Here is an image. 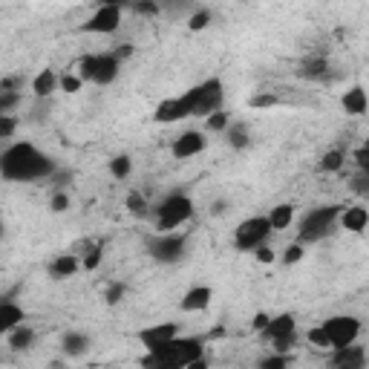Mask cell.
<instances>
[{
    "mask_svg": "<svg viewBox=\"0 0 369 369\" xmlns=\"http://www.w3.org/2000/svg\"><path fill=\"white\" fill-rule=\"evenodd\" d=\"M101 257H104L101 243H84V254H78L81 271H96L101 265Z\"/></svg>",
    "mask_w": 369,
    "mask_h": 369,
    "instance_id": "24",
    "label": "cell"
},
{
    "mask_svg": "<svg viewBox=\"0 0 369 369\" xmlns=\"http://www.w3.org/2000/svg\"><path fill=\"white\" fill-rule=\"evenodd\" d=\"M268 317H271V314L257 312V314H254V320H251V329H254V332H263V329H265V323H268Z\"/></svg>",
    "mask_w": 369,
    "mask_h": 369,
    "instance_id": "43",
    "label": "cell"
},
{
    "mask_svg": "<svg viewBox=\"0 0 369 369\" xmlns=\"http://www.w3.org/2000/svg\"><path fill=\"white\" fill-rule=\"evenodd\" d=\"M119 70H121V61L113 55V53H99V55H84L78 61V75L84 84H96V87H107L119 78Z\"/></svg>",
    "mask_w": 369,
    "mask_h": 369,
    "instance_id": "3",
    "label": "cell"
},
{
    "mask_svg": "<svg viewBox=\"0 0 369 369\" xmlns=\"http://www.w3.org/2000/svg\"><path fill=\"white\" fill-rule=\"evenodd\" d=\"M179 335V326L176 323H153V326H148V329H142L138 332V343H142L145 349H156V346H162L165 341H170V338H176Z\"/></svg>",
    "mask_w": 369,
    "mask_h": 369,
    "instance_id": "14",
    "label": "cell"
},
{
    "mask_svg": "<svg viewBox=\"0 0 369 369\" xmlns=\"http://www.w3.org/2000/svg\"><path fill=\"white\" fill-rule=\"evenodd\" d=\"M222 101H225V84L222 78H208L202 84H197V99H194V113L191 116H211L216 110H222Z\"/></svg>",
    "mask_w": 369,
    "mask_h": 369,
    "instance_id": "11",
    "label": "cell"
},
{
    "mask_svg": "<svg viewBox=\"0 0 369 369\" xmlns=\"http://www.w3.org/2000/svg\"><path fill=\"white\" fill-rule=\"evenodd\" d=\"M18 130V119L12 113H0V142H6V138H12Z\"/></svg>",
    "mask_w": 369,
    "mask_h": 369,
    "instance_id": "33",
    "label": "cell"
},
{
    "mask_svg": "<svg viewBox=\"0 0 369 369\" xmlns=\"http://www.w3.org/2000/svg\"><path fill=\"white\" fill-rule=\"evenodd\" d=\"M148 251L153 254V260L170 265L184 257L188 240H184V234H176V231H156V237H150V243H148Z\"/></svg>",
    "mask_w": 369,
    "mask_h": 369,
    "instance_id": "8",
    "label": "cell"
},
{
    "mask_svg": "<svg viewBox=\"0 0 369 369\" xmlns=\"http://www.w3.org/2000/svg\"><path fill=\"white\" fill-rule=\"evenodd\" d=\"M87 349H89V338L84 332H67L64 335V352L70 358H81Z\"/></svg>",
    "mask_w": 369,
    "mask_h": 369,
    "instance_id": "25",
    "label": "cell"
},
{
    "mask_svg": "<svg viewBox=\"0 0 369 369\" xmlns=\"http://www.w3.org/2000/svg\"><path fill=\"white\" fill-rule=\"evenodd\" d=\"M300 72H303L306 78H320L323 72H326V58H312V61H306Z\"/></svg>",
    "mask_w": 369,
    "mask_h": 369,
    "instance_id": "37",
    "label": "cell"
},
{
    "mask_svg": "<svg viewBox=\"0 0 369 369\" xmlns=\"http://www.w3.org/2000/svg\"><path fill=\"white\" fill-rule=\"evenodd\" d=\"M55 89H58V75H55V70H40V72L32 78V96H38V99L53 96Z\"/></svg>",
    "mask_w": 369,
    "mask_h": 369,
    "instance_id": "22",
    "label": "cell"
},
{
    "mask_svg": "<svg viewBox=\"0 0 369 369\" xmlns=\"http://www.w3.org/2000/svg\"><path fill=\"white\" fill-rule=\"evenodd\" d=\"M50 208H53L55 214H64V211L70 208V194H64V191H58V194L53 197V202H50Z\"/></svg>",
    "mask_w": 369,
    "mask_h": 369,
    "instance_id": "41",
    "label": "cell"
},
{
    "mask_svg": "<svg viewBox=\"0 0 369 369\" xmlns=\"http://www.w3.org/2000/svg\"><path fill=\"white\" fill-rule=\"evenodd\" d=\"M251 254H254V260H257V263H263V265H271V263H277V254H274V251H271L265 243H263V246H257Z\"/></svg>",
    "mask_w": 369,
    "mask_h": 369,
    "instance_id": "39",
    "label": "cell"
},
{
    "mask_svg": "<svg viewBox=\"0 0 369 369\" xmlns=\"http://www.w3.org/2000/svg\"><path fill=\"white\" fill-rule=\"evenodd\" d=\"M274 234L268 216H248L234 228V248L237 251H254Z\"/></svg>",
    "mask_w": 369,
    "mask_h": 369,
    "instance_id": "7",
    "label": "cell"
},
{
    "mask_svg": "<svg viewBox=\"0 0 369 369\" xmlns=\"http://www.w3.org/2000/svg\"><path fill=\"white\" fill-rule=\"evenodd\" d=\"M341 107L346 110V116H363L366 113V89L363 87H352L343 92Z\"/></svg>",
    "mask_w": 369,
    "mask_h": 369,
    "instance_id": "23",
    "label": "cell"
},
{
    "mask_svg": "<svg viewBox=\"0 0 369 369\" xmlns=\"http://www.w3.org/2000/svg\"><path fill=\"white\" fill-rule=\"evenodd\" d=\"M231 124V116L228 113H222V110H216V113H211V116H205V130L208 133H225V127Z\"/></svg>",
    "mask_w": 369,
    "mask_h": 369,
    "instance_id": "31",
    "label": "cell"
},
{
    "mask_svg": "<svg viewBox=\"0 0 369 369\" xmlns=\"http://www.w3.org/2000/svg\"><path fill=\"white\" fill-rule=\"evenodd\" d=\"M277 104H280V99H277L274 92H260V96H254L248 101L251 110H268V107H277Z\"/></svg>",
    "mask_w": 369,
    "mask_h": 369,
    "instance_id": "35",
    "label": "cell"
},
{
    "mask_svg": "<svg viewBox=\"0 0 369 369\" xmlns=\"http://www.w3.org/2000/svg\"><path fill=\"white\" fill-rule=\"evenodd\" d=\"M142 366H184V369H202L205 360V341L202 338H191V335H176L170 341H165L156 349H148V355L138 360Z\"/></svg>",
    "mask_w": 369,
    "mask_h": 369,
    "instance_id": "2",
    "label": "cell"
},
{
    "mask_svg": "<svg viewBox=\"0 0 369 369\" xmlns=\"http://www.w3.org/2000/svg\"><path fill=\"white\" fill-rule=\"evenodd\" d=\"M194 99H197V87H191L188 92H182V96H176V99H165L153 110V121H159V124H176L182 119H188L194 113Z\"/></svg>",
    "mask_w": 369,
    "mask_h": 369,
    "instance_id": "12",
    "label": "cell"
},
{
    "mask_svg": "<svg viewBox=\"0 0 369 369\" xmlns=\"http://www.w3.org/2000/svg\"><path fill=\"white\" fill-rule=\"evenodd\" d=\"M260 335L274 346V352H289L294 346V341H297V317L292 312L274 314V317H268L265 329Z\"/></svg>",
    "mask_w": 369,
    "mask_h": 369,
    "instance_id": "6",
    "label": "cell"
},
{
    "mask_svg": "<svg viewBox=\"0 0 369 369\" xmlns=\"http://www.w3.org/2000/svg\"><path fill=\"white\" fill-rule=\"evenodd\" d=\"M320 326H323V332H326L332 349L358 343V338H360V320L355 314H335L329 320H323Z\"/></svg>",
    "mask_w": 369,
    "mask_h": 369,
    "instance_id": "9",
    "label": "cell"
},
{
    "mask_svg": "<svg viewBox=\"0 0 369 369\" xmlns=\"http://www.w3.org/2000/svg\"><path fill=\"white\" fill-rule=\"evenodd\" d=\"M243 4H248V0H243Z\"/></svg>",
    "mask_w": 369,
    "mask_h": 369,
    "instance_id": "46",
    "label": "cell"
},
{
    "mask_svg": "<svg viewBox=\"0 0 369 369\" xmlns=\"http://www.w3.org/2000/svg\"><path fill=\"white\" fill-rule=\"evenodd\" d=\"M225 133H228L231 148H237V150L248 148V127H246V124H228Z\"/></svg>",
    "mask_w": 369,
    "mask_h": 369,
    "instance_id": "28",
    "label": "cell"
},
{
    "mask_svg": "<svg viewBox=\"0 0 369 369\" xmlns=\"http://www.w3.org/2000/svg\"><path fill=\"white\" fill-rule=\"evenodd\" d=\"M338 214H341V205H320V208H312L309 214H303L300 216V231H297L300 243L306 246V243L323 240L335 228Z\"/></svg>",
    "mask_w": 369,
    "mask_h": 369,
    "instance_id": "4",
    "label": "cell"
},
{
    "mask_svg": "<svg viewBox=\"0 0 369 369\" xmlns=\"http://www.w3.org/2000/svg\"><path fill=\"white\" fill-rule=\"evenodd\" d=\"M26 320V312H23V306L21 303H15V300H0V338H6L18 323H23Z\"/></svg>",
    "mask_w": 369,
    "mask_h": 369,
    "instance_id": "17",
    "label": "cell"
},
{
    "mask_svg": "<svg viewBox=\"0 0 369 369\" xmlns=\"http://www.w3.org/2000/svg\"><path fill=\"white\" fill-rule=\"evenodd\" d=\"M124 205H127V211H130L133 216H148V214H150V205H148L145 194H138V191H130L127 199H124Z\"/></svg>",
    "mask_w": 369,
    "mask_h": 369,
    "instance_id": "27",
    "label": "cell"
},
{
    "mask_svg": "<svg viewBox=\"0 0 369 369\" xmlns=\"http://www.w3.org/2000/svg\"><path fill=\"white\" fill-rule=\"evenodd\" d=\"M55 173V162L32 142H15L0 153V176L6 182H38Z\"/></svg>",
    "mask_w": 369,
    "mask_h": 369,
    "instance_id": "1",
    "label": "cell"
},
{
    "mask_svg": "<svg viewBox=\"0 0 369 369\" xmlns=\"http://www.w3.org/2000/svg\"><path fill=\"white\" fill-rule=\"evenodd\" d=\"M130 170H133V159L130 156H113L110 159V173L116 176V179H127L130 176Z\"/></svg>",
    "mask_w": 369,
    "mask_h": 369,
    "instance_id": "32",
    "label": "cell"
},
{
    "mask_svg": "<svg viewBox=\"0 0 369 369\" xmlns=\"http://www.w3.org/2000/svg\"><path fill=\"white\" fill-rule=\"evenodd\" d=\"M211 21H214L211 12H208V9H199V12H194V15L188 18V29H191V32H202V29L211 26Z\"/></svg>",
    "mask_w": 369,
    "mask_h": 369,
    "instance_id": "34",
    "label": "cell"
},
{
    "mask_svg": "<svg viewBox=\"0 0 369 369\" xmlns=\"http://www.w3.org/2000/svg\"><path fill=\"white\" fill-rule=\"evenodd\" d=\"M332 366H343V369H363L366 366V352L363 346H341V349H332Z\"/></svg>",
    "mask_w": 369,
    "mask_h": 369,
    "instance_id": "19",
    "label": "cell"
},
{
    "mask_svg": "<svg viewBox=\"0 0 369 369\" xmlns=\"http://www.w3.org/2000/svg\"><path fill=\"white\" fill-rule=\"evenodd\" d=\"M306 341H309V346H314V349L332 352V346H329V338H326V332H323V326H320V323H317V326H312V329H306Z\"/></svg>",
    "mask_w": 369,
    "mask_h": 369,
    "instance_id": "29",
    "label": "cell"
},
{
    "mask_svg": "<svg viewBox=\"0 0 369 369\" xmlns=\"http://www.w3.org/2000/svg\"><path fill=\"white\" fill-rule=\"evenodd\" d=\"M81 271V260L75 251H67V254H58L53 263H50V277L53 280H70Z\"/></svg>",
    "mask_w": 369,
    "mask_h": 369,
    "instance_id": "18",
    "label": "cell"
},
{
    "mask_svg": "<svg viewBox=\"0 0 369 369\" xmlns=\"http://www.w3.org/2000/svg\"><path fill=\"white\" fill-rule=\"evenodd\" d=\"M343 162H346V153L343 150H326L320 156V170L323 173H338L341 167H343Z\"/></svg>",
    "mask_w": 369,
    "mask_h": 369,
    "instance_id": "26",
    "label": "cell"
},
{
    "mask_svg": "<svg viewBox=\"0 0 369 369\" xmlns=\"http://www.w3.org/2000/svg\"><path fill=\"white\" fill-rule=\"evenodd\" d=\"M81 87H84V81H81L78 72H64V75H58V89H61V92H70V96H75V92H81Z\"/></svg>",
    "mask_w": 369,
    "mask_h": 369,
    "instance_id": "30",
    "label": "cell"
},
{
    "mask_svg": "<svg viewBox=\"0 0 369 369\" xmlns=\"http://www.w3.org/2000/svg\"><path fill=\"white\" fill-rule=\"evenodd\" d=\"M121 4H124V0H101L99 9L87 18V23L81 29L92 32V35H113L121 26V15H124Z\"/></svg>",
    "mask_w": 369,
    "mask_h": 369,
    "instance_id": "10",
    "label": "cell"
},
{
    "mask_svg": "<svg viewBox=\"0 0 369 369\" xmlns=\"http://www.w3.org/2000/svg\"><path fill=\"white\" fill-rule=\"evenodd\" d=\"M338 225H341L343 231H349V234H360V231H366V225H369V211H366V205L341 208Z\"/></svg>",
    "mask_w": 369,
    "mask_h": 369,
    "instance_id": "15",
    "label": "cell"
},
{
    "mask_svg": "<svg viewBox=\"0 0 369 369\" xmlns=\"http://www.w3.org/2000/svg\"><path fill=\"white\" fill-rule=\"evenodd\" d=\"M260 366L263 369H283V366H289V358H286V352H274L271 358H263Z\"/></svg>",
    "mask_w": 369,
    "mask_h": 369,
    "instance_id": "38",
    "label": "cell"
},
{
    "mask_svg": "<svg viewBox=\"0 0 369 369\" xmlns=\"http://www.w3.org/2000/svg\"><path fill=\"white\" fill-rule=\"evenodd\" d=\"M303 257H306V246H303L300 240H297V243H292V246L283 251V263H286V265H297Z\"/></svg>",
    "mask_w": 369,
    "mask_h": 369,
    "instance_id": "36",
    "label": "cell"
},
{
    "mask_svg": "<svg viewBox=\"0 0 369 369\" xmlns=\"http://www.w3.org/2000/svg\"><path fill=\"white\" fill-rule=\"evenodd\" d=\"M6 341H9V349H12V352H26V349H32V343H35V329L23 320V323H18V326L6 335Z\"/></svg>",
    "mask_w": 369,
    "mask_h": 369,
    "instance_id": "20",
    "label": "cell"
},
{
    "mask_svg": "<svg viewBox=\"0 0 369 369\" xmlns=\"http://www.w3.org/2000/svg\"><path fill=\"white\" fill-rule=\"evenodd\" d=\"M194 216V199L184 194H170L159 202L153 219H156V231H176Z\"/></svg>",
    "mask_w": 369,
    "mask_h": 369,
    "instance_id": "5",
    "label": "cell"
},
{
    "mask_svg": "<svg viewBox=\"0 0 369 369\" xmlns=\"http://www.w3.org/2000/svg\"><path fill=\"white\" fill-rule=\"evenodd\" d=\"M4 231H6V225H4V216H0V237H4Z\"/></svg>",
    "mask_w": 369,
    "mask_h": 369,
    "instance_id": "45",
    "label": "cell"
},
{
    "mask_svg": "<svg viewBox=\"0 0 369 369\" xmlns=\"http://www.w3.org/2000/svg\"><path fill=\"white\" fill-rule=\"evenodd\" d=\"M21 87H23V78H21V75H12V78L0 81V92H18Z\"/></svg>",
    "mask_w": 369,
    "mask_h": 369,
    "instance_id": "42",
    "label": "cell"
},
{
    "mask_svg": "<svg viewBox=\"0 0 369 369\" xmlns=\"http://www.w3.org/2000/svg\"><path fill=\"white\" fill-rule=\"evenodd\" d=\"M265 216L271 222V231H286V228L294 225V205L292 202H280V205H274Z\"/></svg>",
    "mask_w": 369,
    "mask_h": 369,
    "instance_id": "21",
    "label": "cell"
},
{
    "mask_svg": "<svg viewBox=\"0 0 369 369\" xmlns=\"http://www.w3.org/2000/svg\"><path fill=\"white\" fill-rule=\"evenodd\" d=\"M205 145H208V138H205V133L202 130H184L182 136H176L173 138V145H170V153H173V159H194V156H199L202 150H205Z\"/></svg>",
    "mask_w": 369,
    "mask_h": 369,
    "instance_id": "13",
    "label": "cell"
},
{
    "mask_svg": "<svg viewBox=\"0 0 369 369\" xmlns=\"http://www.w3.org/2000/svg\"><path fill=\"white\" fill-rule=\"evenodd\" d=\"M211 300H214V289H211V286H191L188 292H184L179 309H182V312H188V314H194V312H205V309L211 306Z\"/></svg>",
    "mask_w": 369,
    "mask_h": 369,
    "instance_id": "16",
    "label": "cell"
},
{
    "mask_svg": "<svg viewBox=\"0 0 369 369\" xmlns=\"http://www.w3.org/2000/svg\"><path fill=\"white\" fill-rule=\"evenodd\" d=\"M121 294H124V286H121V283H116V286H110V292H107V297H104V300L113 306V303H119V300H121Z\"/></svg>",
    "mask_w": 369,
    "mask_h": 369,
    "instance_id": "44",
    "label": "cell"
},
{
    "mask_svg": "<svg viewBox=\"0 0 369 369\" xmlns=\"http://www.w3.org/2000/svg\"><path fill=\"white\" fill-rule=\"evenodd\" d=\"M355 165H358V170H369V145H360L358 150H355Z\"/></svg>",
    "mask_w": 369,
    "mask_h": 369,
    "instance_id": "40",
    "label": "cell"
}]
</instances>
